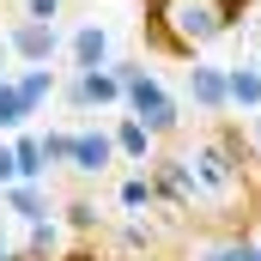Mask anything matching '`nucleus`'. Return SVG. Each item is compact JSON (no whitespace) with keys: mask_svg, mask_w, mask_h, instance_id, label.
Returning <instances> with one entry per match:
<instances>
[{"mask_svg":"<svg viewBox=\"0 0 261 261\" xmlns=\"http://www.w3.org/2000/svg\"><path fill=\"white\" fill-rule=\"evenodd\" d=\"M61 6H67V0H24V18H49V24H55Z\"/></svg>","mask_w":261,"mask_h":261,"instance_id":"22","label":"nucleus"},{"mask_svg":"<svg viewBox=\"0 0 261 261\" xmlns=\"http://www.w3.org/2000/svg\"><path fill=\"white\" fill-rule=\"evenodd\" d=\"M18 182V158H12V140H0V189Z\"/></svg>","mask_w":261,"mask_h":261,"instance_id":"23","label":"nucleus"},{"mask_svg":"<svg viewBox=\"0 0 261 261\" xmlns=\"http://www.w3.org/2000/svg\"><path fill=\"white\" fill-rule=\"evenodd\" d=\"M225 110H261V67H225Z\"/></svg>","mask_w":261,"mask_h":261,"instance_id":"10","label":"nucleus"},{"mask_svg":"<svg viewBox=\"0 0 261 261\" xmlns=\"http://www.w3.org/2000/svg\"><path fill=\"white\" fill-rule=\"evenodd\" d=\"M61 91L67 110H103V103H122V79H116V67H79Z\"/></svg>","mask_w":261,"mask_h":261,"instance_id":"5","label":"nucleus"},{"mask_svg":"<svg viewBox=\"0 0 261 261\" xmlns=\"http://www.w3.org/2000/svg\"><path fill=\"white\" fill-rule=\"evenodd\" d=\"M122 206H128V213H152V206H158V195H152V176H146V170L122 182Z\"/></svg>","mask_w":261,"mask_h":261,"instance_id":"19","label":"nucleus"},{"mask_svg":"<svg viewBox=\"0 0 261 261\" xmlns=\"http://www.w3.org/2000/svg\"><path fill=\"white\" fill-rule=\"evenodd\" d=\"M110 140H116V158H134V164H152V134H146V122H134V116H122L116 128H110Z\"/></svg>","mask_w":261,"mask_h":261,"instance_id":"12","label":"nucleus"},{"mask_svg":"<svg viewBox=\"0 0 261 261\" xmlns=\"http://www.w3.org/2000/svg\"><path fill=\"white\" fill-rule=\"evenodd\" d=\"M0 200H6V213H18L24 225H31V219H49V195H43V182H6Z\"/></svg>","mask_w":261,"mask_h":261,"instance_id":"13","label":"nucleus"},{"mask_svg":"<svg viewBox=\"0 0 261 261\" xmlns=\"http://www.w3.org/2000/svg\"><path fill=\"white\" fill-rule=\"evenodd\" d=\"M146 18L164 31L170 55H200L206 43H219L231 24L219 12V0H146Z\"/></svg>","mask_w":261,"mask_h":261,"instance_id":"1","label":"nucleus"},{"mask_svg":"<svg viewBox=\"0 0 261 261\" xmlns=\"http://www.w3.org/2000/svg\"><path fill=\"white\" fill-rule=\"evenodd\" d=\"M6 61H12V49H6V43H0V79H6Z\"/></svg>","mask_w":261,"mask_h":261,"instance_id":"25","label":"nucleus"},{"mask_svg":"<svg viewBox=\"0 0 261 261\" xmlns=\"http://www.w3.org/2000/svg\"><path fill=\"white\" fill-rule=\"evenodd\" d=\"M110 164H116V140H110V128H73L67 170H79V176H103Z\"/></svg>","mask_w":261,"mask_h":261,"instance_id":"7","label":"nucleus"},{"mask_svg":"<svg viewBox=\"0 0 261 261\" xmlns=\"http://www.w3.org/2000/svg\"><path fill=\"white\" fill-rule=\"evenodd\" d=\"M189 97H195V110H206V116H225V67L195 61L189 67Z\"/></svg>","mask_w":261,"mask_h":261,"instance_id":"9","label":"nucleus"},{"mask_svg":"<svg viewBox=\"0 0 261 261\" xmlns=\"http://www.w3.org/2000/svg\"><path fill=\"white\" fill-rule=\"evenodd\" d=\"M37 140H43V158L49 164H67V152H73V134L67 128H49V134H37Z\"/></svg>","mask_w":261,"mask_h":261,"instance_id":"20","label":"nucleus"},{"mask_svg":"<svg viewBox=\"0 0 261 261\" xmlns=\"http://www.w3.org/2000/svg\"><path fill=\"white\" fill-rule=\"evenodd\" d=\"M182 164H189V176H195V200H206V206H231V200H237V189H243V164L219 146V134L195 140V146L182 152Z\"/></svg>","mask_w":261,"mask_h":261,"instance_id":"3","label":"nucleus"},{"mask_svg":"<svg viewBox=\"0 0 261 261\" xmlns=\"http://www.w3.org/2000/svg\"><path fill=\"white\" fill-rule=\"evenodd\" d=\"M55 249H61V225H55V219H31L24 255H31V261H55Z\"/></svg>","mask_w":261,"mask_h":261,"instance_id":"16","label":"nucleus"},{"mask_svg":"<svg viewBox=\"0 0 261 261\" xmlns=\"http://www.w3.org/2000/svg\"><path fill=\"white\" fill-rule=\"evenodd\" d=\"M67 225H73L79 237H91V231L103 225V213H97V200H91V195H73V200H67Z\"/></svg>","mask_w":261,"mask_h":261,"instance_id":"18","label":"nucleus"},{"mask_svg":"<svg viewBox=\"0 0 261 261\" xmlns=\"http://www.w3.org/2000/svg\"><path fill=\"white\" fill-rule=\"evenodd\" d=\"M12 85H18L24 110L37 116V110H43V103L55 97V85H61V79H55V67H18V73H12Z\"/></svg>","mask_w":261,"mask_h":261,"instance_id":"11","label":"nucleus"},{"mask_svg":"<svg viewBox=\"0 0 261 261\" xmlns=\"http://www.w3.org/2000/svg\"><path fill=\"white\" fill-rule=\"evenodd\" d=\"M12 158H18V182H43V176H49L43 140H37L31 128H18V134H12Z\"/></svg>","mask_w":261,"mask_h":261,"instance_id":"14","label":"nucleus"},{"mask_svg":"<svg viewBox=\"0 0 261 261\" xmlns=\"http://www.w3.org/2000/svg\"><path fill=\"white\" fill-rule=\"evenodd\" d=\"M255 128H261V110H255Z\"/></svg>","mask_w":261,"mask_h":261,"instance_id":"26","label":"nucleus"},{"mask_svg":"<svg viewBox=\"0 0 261 261\" xmlns=\"http://www.w3.org/2000/svg\"><path fill=\"white\" fill-rule=\"evenodd\" d=\"M249 6H255V0H219V12H225V24H231V31L243 24V12H249Z\"/></svg>","mask_w":261,"mask_h":261,"instance_id":"24","label":"nucleus"},{"mask_svg":"<svg viewBox=\"0 0 261 261\" xmlns=\"http://www.w3.org/2000/svg\"><path fill=\"white\" fill-rule=\"evenodd\" d=\"M122 243H128V249H152V243H158V225H146V219H128V225H122Z\"/></svg>","mask_w":261,"mask_h":261,"instance_id":"21","label":"nucleus"},{"mask_svg":"<svg viewBox=\"0 0 261 261\" xmlns=\"http://www.w3.org/2000/svg\"><path fill=\"white\" fill-rule=\"evenodd\" d=\"M152 195L158 206H170V213H195V176H189V164H182V152L176 158H152Z\"/></svg>","mask_w":261,"mask_h":261,"instance_id":"6","label":"nucleus"},{"mask_svg":"<svg viewBox=\"0 0 261 261\" xmlns=\"http://www.w3.org/2000/svg\"><path fill=\"white\" fill-rule=\"evenodd\" d=\"M116 67V79H122V103H128V116L134 122H146V134L152 140H164V134H176L182 128V110H176V97L146 73L140 61H110Z\"/></svg>","mask_w":261,"mask_h":261,"instance_id":"2","label":"nucleus"},{"mask_svg":"<svg viewBox=\"0 0 261 261\" xmlns=\"http://www.w3.org/2000/svg\"><path fill=\"white\" fill-rule=\"evenodd\" d=\"M67 61H73V73L79 67H110V31L91 18V24H79L73 37H67Z\"/></svg>","mask_w":261,"mask_h":261,"instance_id":"8","label":"nucleus"},{"mask_svg":"<svg viewBox=\"0 0 261 261\" xmlns=\"http://www.w3.org/2000/svg\"><path fill=\"white\" fill-rule=\"evenodd\" d=\"M195 261H261V243L249 231H231V237H219V243H200Z\"/></svg>","mask_w":261,"mask_h":261,"instance_id":"15","label":"nucleus"},{"mask_svg":"<svg viewBox=\"0 0 261 261\" xmlns=\"http://www.w3.org/2000/svg\"><path fill=\"white\" fill-rule=\"evenodd\" d=\"M31 122V110H24V97H18V85H12V73L0 79V134H18Z\"/></svg>","mask_w":261,"mask_h":261,"instance_id":"17","label":"nucleus"},{"mask_svg":"<svg viewBox=\"0 0 261 261\" xmlns=\"http://www.w3.org/2000/svg\"><path fill=\"white\" fill-rule=\"evenodd\" d=\"M0 43L12 49V61H24V67H49V61L67 49L61 24H49V18H12Z\"/></svg>","mask_w":261,"mask_h":261,"instance_id":"4","label":"nucleus"}]
</instances>
